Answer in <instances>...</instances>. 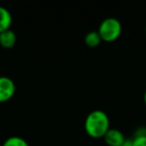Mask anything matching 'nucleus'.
<instances>
[{"label":"nucleus","mask_w":146,"mask_h":146,"mask_svg":"<svg viewBox=\"0 0 146 146\" xmlns=\"http://www.w3.org/2000/svg\"><path fill=\"white\" fill-rule=\"evenodd\" d=\"M0 146H2V144H1V145H0Z\"/></svg>","instance_id":"4468645a"},{"label":"nucleus","mask_w":146,"mask_h":146,"mask_svg":"<svg viewBox=\"0 0 146 146\" xmlns=\"http://www.w3.org/2000/svg\"><path fill=\"white\" fill-rule=\"evenodd\" d=\"M12 21V14L9 9L4 6H0V33L10 29Z\"/></svg>","instance_id":"423d86ee"},{"label":"nucleus","mask_w":146,"mask_h":146,"mask_svg":"<svg viewBox=\"0 0 146 146\" xmlns=\"http://www.w3.org/2000/svg\"><path fill=\"white\" fill-rule=\"evenodd\" d=\"M97 31L102 41L111 43L121 36L122 24L115 17H107L101 21Z\"/></svg>","instance_id":"f03ea898"},{"label":"nucleus","mask_w":146,"mask_h":146,"mask_svg":"<svg viewBox=\"0 0 146 146\" xmlns=\"http://www.w3.org/2000/svg\"><path fill=\"white\" fill-rule=\"evenodd\" d=\"M143 101H144V104L146 105V89L144 91V94H143Z\"/></svg>","instance_id":"f8f14e48"},{"label":"nucleus","mask_w":146,"mask_h":146,"mask_svg":"<svg viewBox=\"0 0 146 146\" xmlns=\"http://www.w3.org/2000/svg\"><path fill=\"white\" fill-rule=\"evenodd\" d=\"M110 128L109 117L103 110H92L84 120V130L86 134L93 139L103 138Z\"/></svg>","instance_id":"f257e3e1"},{"label":"nucleus","mask_w":146,"mask_h":146,"mask_svg":"<svg viewBox=\"0 0 146 146\" xmlns=\"http://www.w3.org/2000/svg\"><path fill=\"white\" fill-rule=\"evenodd\" d=\"M134 136H146V126L145 127H139L135 131Z\"/></svg>","instance_id":"9d476101"},{"label":"nucleus","mask_w":146,"mask_h":146,"mask_svg":"<svg viewBox=\"0 0 146 146\" xmlns=\"http://www.w3.org/2000/svg\"><path fill=\"white\" fill-rule=\"evenodd\" d=\"M145 33H146V25H145Z\"/></svg>","instance_id":"ddd939ff"},{"label":"nucleus","mask_w":146,"mask_h":146,"mask_svg":"<svg viewBox=\"0 0 146 146\" xmlns=\"http://www.w3.org/2000/svg\"><path fill=\"white\" fill-rule=\"evenodd\" d=\"M132 146H146V136H134Z\"/></svg>","instance_id":"1a4fd4ad"},{"label":"nucleus","mask_w":146,"mask_h":146,"mask_svg":"<svg viewBox=\"0 0 146 146\" xmlns=\"http://www.w3.org/2000/svg\"><path fill=\"white\" fill-rule=\"evenodd\" d=\"M84 42H85V44L87 45L88 47H90V48H95V47H97L98 45L102 42V40H101V37H100L99 33H98V31L92 30V31H89V32L85 35V37H84Z\"/></svg>","instance_id":"0eeeda50"},{"label":"nucleus","mask_w":146,"mask_h":146,"mask_svg":"<svg viewBox=\"0 0 146 146\" xmlns=\"http://www.w3.org/2000/svg\"><path fill=\"white\" fill-rule=\"evenodd\" d=\"M2 146H30L29 143L21 136L13 135L9 136L8 138L4 140Z\"/></svg>","instance_id":"6e6552de"},{"label":"nucleus","mask_w":146,"mask_h":146,"mask_svg":"<svg viewBox=\"0 0 146 146\" xmlns=\"http://www.w3.org/2000/svg\"><path fill=\"white\" fill-rule=\"evenodd\" d=\"M16 92V84L8 76H0V103L12 99Z\"/></svg>","instance_id":"7ed1b4c3"},{"label":"nucleus","mask_w":146,"mask_h":146,"mask_svg":"<svg viewBox=\"0 0 146 146\" xmlns=\"http://www.w3.org/2000/svg\"><path fill=\"white\" fill-rule=\"evenodd\" d=\"M122 146H132V139H126Z\"/></svg>","instance_id":"9b49d317"},{"label":"nucleus","mask_w":146,"mask_h":146,"mask_svg":"<svg viewBox=\"0 0 146 146\" xmlns=\"http://www.w3.org/2000/svg\"><path fill=\"white\" fill-rule=\"evenodd\" d=\"M103 139L107 146H122L126 138L121 130L117 128H110Z\"/></svg>","instance_id":"20e7f679"},{"label":"nucleus","mask_w":146,"mask_h":146,"mask_svg":"<svg viewBox=\"0 0 146 146\" xmlns=\"http://www.w3.org/2000/svg\"><path fill=\"white\" fill-rule=\"evenodd\" d=\"M17 42V35L12 29L0 33V46L5 49H10L15 46Z\"/></svg>","instance_id":"39448f33"}]
</instances>
